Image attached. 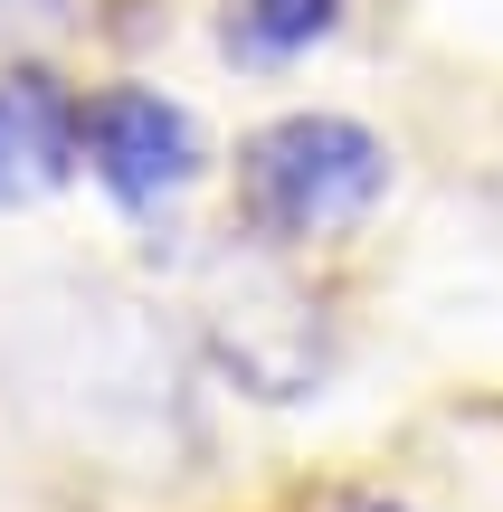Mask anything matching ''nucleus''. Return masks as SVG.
Listing matches in <instances>:
<instances>
[{
	"label": "nucleus",
	"instance_id": "1",
	"mask_svg": "<svg viewBox=\"0 0 503 512\" xmlns=\"http://www.w3.org/2000/svg\"><path fill=\"white\" fill-rule=\"evenodd\" d=\"M390 200V143L352 114H276L238 143V219L266 247L352 238Z\"/></svg>",
	"mask_w": 503,
	"mask_h": 512
},
{
	"label": "nucleus",
	"instance_id": "2",
	"mask_svg": "<svg viewBox=\"0 0 503 512\" xmlns=\"http://www.w3.org/2000/svg\"><path fill=\"white\" fill-rule=\"evenodd\" d=\"M86 171H95V190H105L114 209L162 219V209L209 171L200 114L171 105L162 86H105V95H86Z\"/></svg>",
	"mask_w": 503,
	"mask_h": 512
},
{
	"label": "nucleus",
	"instance_id": "3",
	"mask_svg": "<svg viewBox=\"0 0 503 512\" xmlns=\"http://www.w3.org/2000/svg\"><path fill=\"white\" fill-rule=\"evenodd\" d=\"M86 162V105L48 67H0V209H38Z\"/></svg>",
	"mask_w": 503,
	"mask_h": 512
},
{
	"label": "nucleus",
	"instance_id": "4",
	"mask_svg": "<svg viewBox=\"0 0 503 512\" xmlns=\"http://www.w3.org/2000/svg\"><path fill=\"white\" fill-rule=\"evenodd\" d=\"M342 19H352V0H228L219 48L238 57V67H295V57H314Z\"/></svg>",
	"mask_w": 503,
	"mask_h": 512
},
{
	"label": "nucleus",
	"instance_id": "5",
	"mask_svg": "<svg viewBox=\"0 0 503 512\" xmlns=\"http://www.w3.org/2000/svg\"><path fill=\"white\" fill-rule=\"evenodd\" d=\"M323 512H409V503H380V494H342V503H323Z\"/></svg>",
	"mask_w": 503,
	"mask_h": 512
}]
</instances>
